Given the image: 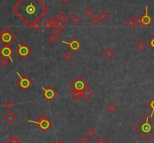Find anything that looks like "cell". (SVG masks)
<instances>
[{
	"label": "cell",
	"mask_w": 154,
	"mask_h": 143,
	"mask_svg": "<svg viewBox=\"0 0 154 143\" xmlns=\"http://www.w3.org/2000/svg\"><path fill=\"white\" fill-rule=\"evenodd\" d=\"M12 10L27 26L32 28L48 12L49 8L41 0H20Z\"/></svg>",
	"instance_id": "obj_1"
},
{
	"label": "cell",
	"mask_w": 154,
	"mask_h": 143,
	"mask_svg": "<svg viewBox=\"0 0 154 143\" xmlns=\"http://www.w3.org/2000/svg\"><path fill=\"white\" fill-rule=\"evenodd\" d=\"M133 129L145 142H148L154 136V120L147 114L144 115Z\"/></svg>",
	"instance_id": "obj_2"
},
{
	"label": "cell",
	"mask_w": 154,
	"mask_h": 143,
	"mask_svg": "<svg viewBox=\"0 0 154 143\" xmlns=\"http://www.w3.org/2000/svg\"><path fill=\"white\" fill-rule=\"evenodd\" d=\"M17 40L15 33L9 28H5L0 32V44L4 46H10Z\"/></svg>",
	"instance_id": "obj_3"
},
{
	"label": "cell",
	"mask_w": 154,
	"mask_h": 143,
	"mask_svg": "<svg viewBox=\"0 0 154 143\" xmlns=\"http://www.w3.org/2000/svg\"><path fill=\"white\" fill-rule=\"evenodd\" d=\"M28 122L36 124V125H38V128H40L44 133L47 132L48 130L50 129V128H51L52 126L51 121L49 120V118H47L43 112H41V113L37 117L36 121L28 120Z\"/></svg>",
	"instance_id": "obj_4"
},
{
	"label": "cell",
	"mask_w": 154,
	"mask_h": 143,
	"mask_svg": "<svg viewBox=\"0 0 154 143\" xmlns=\"http://www.w3.org/2000/svg\"><path fill=\"white\" fill-rule=\"evenodd\" d=\"M90 84L86 82L85 79L81 76H77L74 81L69 84V87L72 89V91H76V92H84V90L87 87H89Z\"/></svg>",
	"instance_id": "obj_5"
},
{
	"label": "cell",
	"mask_w": 154,
	"mask_h": 143,
	"mask_svg": "<svg viewBox=\"0 0 154 143\" xmlns=\"http://www.w3.org/2000/svg\"><path fill=\"white\" fill-rule=\"evenodd\" d=\"M15 53L23 60H26L33 53V50L26 43H21L16 48Z\"/></svg>",
	"instance_id": "obj_6"
},
{
	"label": "cell",
	"mask_w": 154,
	"mask_h": 143,
	"mask_svg": "<svg viewBox=\"0 0 154 143\" xmlns=\"http://www.w3.org/2000/svg\"><path fill=\"white\" fill-rule=\"evenodd\" d=\"M16 74L19 76V78H20V80L17 82V86H18L22 90L27 91V89H30V88L31 87L32 85H33V82H32L31 79H30L28 76H22L19 71L16 72Z\"/></svg>",
	"instance_id": "obj_7"
},
{
	"label": "cell",
	"mask_w": 154,
	"mask_h": 143,
	"mask_svg": "<svg viewBox=\"0 0 154 143\" xmlns=\"http://www.w3.org/2000/svg\"><path fill=\"white\" fill-rule=\"evenodd\" d=\"M41 89L43 90V92H42L41 93V96H43V98H44L46 100L48 101V102L52 101L56 96H57V93L55 92V90L52 87H41Z\"/></svg>",
	"instance_id": "obj_8"
},
{
	"label": "cell",
	"mask_w": 154,
	"mask_h": 143,
	"mask_svg": "<svg viewBox=\"0 0 154 143\" xmlns=\"http://www.w3.org/2000/svg\"><path fill=\"white\" fill-rule=\"evenodd\" d=\"M60 42L62 43V44L69 45L70 50L73 52L78 51L81 47V42L78 40H77V39H73L71 42H67V41H65V40H60Z\"/></svg>",
	"instance_id": "obj_9"
},
{
	"label": "cell",
	"mask_w": 154,
	"mask_h": 143,
	"mask_svg": "<svg viewBox=\"0 0 154 143\" xmlns=\"http://www.w3.org/2000/svg\"><path fill=\"white\" fill-rule=\"evenodd\" d=\"M3 120L5 121V123L8 125H12L15 123V121L17 120V116L12 112L11 111H8L6 114L3 116Z\"/></svg>",
	"instance_id": "obj_10"
},
{
	"label": "cell",
	"mask_w": 154,
	"mask_h": 143,
	"mask_svg": "<svg viewBox=\"0 0 154 143\" xmlns=\"http://www.w3.org/2000/svg\"><path fill=\"white\" fill-rule=\"evenodd\" d=\"M12 54H13V50L10 47V46H4L1 50H0V55L2 56V57H5L9 59V60L11 61V62L14 63V61L12 59Z\"/></svg>",
	"instance_id": "obj_11"
},
{
	"label": "cell",
	"mask_w": 154,
	"mask_h": 143,
	"mask_svg": "<svg viewBox=\"0 0 154 143\" xmlns=\"http://www.w3.org/2000/svg\"><path fill=\"white\" fill-rule=\"evenodd\" d=\"M152 17L148 14V6H146V8H145V14L142 15V24L144 26H147L150 25L151 23H152Z\"/></svg>",
	"instance_id": "obj_12"
},
{
	"label": "cell",
	"mask_w": 154,
	"mask_h": 143,
	"mask_svg": "<svg viewBox=\"0 0 154 143\" xmlns=\"http://www.w3.org/2000/svg\"><path fill=\"white\" fill-rule=\"evenodd\" d=\"M101 55H102V56L106 59V60L111 61L114 56V52L113 51L112 49L108 47V48H106L105 50L102 52Z\"/></svg>",
	"instance_id": "obj_13"
},
{
	"label": "cell",
	"mask_w": 154,
	"mask_h": 143,
	"mask_svg": "<svg viewBox=\"0 0 154 143\" xmlns=\"http://www.w3.org/2000/svg\"><path fill=\"white\" fill-rule=\"evenodd\" d=\"M94 94H95V93H94L93 91L89 86V87H87V89L84 90V93H83L82 98H84L85 100L88 101V100H90V99H92L93 97L94 96Z\"/></svg>",
	"instance_id": "obj_14"
},
{
	"label": "cell",
	"mask_w": 154,
	"mask_h": 143,
	"mask_svg": "<svg viewBox=\"0 0 154 143\" xmlns=\"http://www.w3.org/2000/svg\"><path fill=\"white\" fill-rule=\"evenodd\" d=\"M69 20H70V22L72 23H73L75 26H78L81 24L82 19H81V17H80L78 14H74L71 16Z\"/></svg>",
	"instance_id": "obj_15"
},
{
	"label": "cell",
	"mask_w": 154,
	"mask_h": 143,
	"mask_svg": "<svg viewBox=\"0 0 154 143\" xmlns=\"http://www.w3.org/2000/svg\"><path fill=\"white\" fill-rule=\"evenodd\" d=\"M125 26L129 29L134 28V27L136 26L135 20L134 17H129V18H127V20L125 21Z\"/></svg>",
	"instance_id": "obj_16"
},
{
	"label": "cell",
	"mask_w": 154,
	"mask_h": 143,
	"mask_svg": "<svg viewBox=\"0 0 154 143\" xmlns=\"http://www.w3.org/2000/svg\"><path fill=\"white\" fill-rule=\"evenodd\" d=\"M97 17H98V19H99L100 22H106L107 20L109 19V14H107V12H106L105 11H104V10H102V11H100L99 13H98V16Z\"/></svg>",
	"instance_id": "obj_17"
},
{
	"label": "cell",
	"mask_w": 154,
	"mask_h": 143,
	"mask_svg": "<svg viewBox=\"0 0 154 143\" xmlns=\"http://www.w3.org/2000/svg\"><path fill=\"white\" fill-rule=\"evenodd\" d=\"M97 132L95 129H94L93 127H90L86 131V135L90 139H94L95 136H96Z\"/></svg>",
	"instance_id": "obj_18"
},
{
	"label": "cell",
	"mask_w": 154,
	"mask_h": 143,
	"mask_svg": "<svg viewBox=\"0 0 154 143\" xmlns=\"http://www.w3.org/2000/svg\"><path fill=\"white\" fill-rule=\"evenodd\" d=\"M62 57L65 62H70L72 60V59H73V55L69 51H66L62 53Z\"/></svg>",
	"instance_id": "obj_19"
},
{
	"label": "cell",
	"mask_w": 154,
	"mask_h": 143,
	"mask_svg": "<svg viewBox=\"0 0 154 143\" xmlns=\"http://www.w3.org/2000/svg\"><path fill=\"white\" fill-rule=\"evenodd\" d=\"M107 110L109 113H114L117 110V106L114 102H110L107 106Z\"/></svg>",
	"instance_id": "obj_20"
},
{
	"label": "cell",
	"mask_w": 154,
	"mask_h": 143,
	"mask_svg": "<svg viewBox=\"0 0 154 143\" xmlns=\"http://www.w3.org/2000/svg\"><path fill=\"white\" fill-rule=\"evenodd\" d=\"M135 47L138 51L142 52L144 50V49L147 47V44L144 41V40H140L137 42V44H135Z\"/></svg>",
	"instance_id": "obj_21"
},
{
	"label": "cell",
	"mask_w": 154,
	"mask_h": 143,
	"mask_svg": "<svg viewBox=\"0 0 154 143\" xmlns=\"http://www.w3.org/2000/svg\"><path fill=\"white\" fill-rule=\"evenodd\" d=\"M42 26H43L44 28L46 29H52L53 27H54V26L52 23L51 20H50V18L46 19V20L43 22V23H42Z\"/></svg>",
	"instance_id": "obj_22"
},
{
	"label": "cell",
	"mask_w": 154,
	"mask_h": 143,
	"mask_svg": "<svg viewBox=\"0 0 154 143\" xmlns=\"http://www.w3.org/2000/svg\"><path fill=\"white\" fill-rule=\"evenodd\" d=\"M83 93L84 92H76V91H72V93L70 94L71 98H73L74 100H78L83 97Z\"/></svg>",
	"instance_id": "obj_23"
},
{
	"label": "cell",
	"mask_w": 154,
	"mask_h": 143,
	"mask_svg": "<svg viewBox=\"0 0 154 143\" xmlns=\"http://www.w3.org/2000/svg\"><path fill=\"white\" fill-rule=\"evenodd\" d=\"M66 21H62V20H59V19L56 18V21H55L54 23V26L55 27H58V28L60 29H63L64 27L66 26Z\"/></svg>",
	"instance_id": "obj_24"
},
{
	"label": "cell",
	"mask_w": 154,
	"mask_h": 143,
	"mask_svg": "<svg viewBox=\"0 0 154 143\" xmlns=\"http://www.w3.org/2000/svg\"><path fill=\"white\" fill-rule=\"evenodd\" d=\"M84 14H85L86 17H89V18H91V17H93V16L94 14V11L93 10L92 8H90V7H88V8H86L85 10H84Z\"/></svg>",
	"instance_id": "obj_25"
},
{
	"label": "cell",
	"mask_w": 154,
	"mask_h": 143,
	"mask_svg": "<svg viewBox=\"0 0 154 143\" xmlns=\"http://www.w3.org/2000/svg\"><path fill=\"white\" fill-rule=\"evenodd\" d=\"M9 64H10V60L9 59H8V58L2 57V59H0V65L2 66V67H8Z\"/></svg>",
	"instance_id": "obj_26"
},
{
	"label": "cell",
	"mask_w": 154,
	"mask_h": 143,
	"mask_svg": "<svg viewBox=\"0 0 154 143\" xmlns=\"http://www.w3.org/2000/svg\"><path fill=\"white\" fill-rule=\"evenodd\" d=\"M62 32H63V30H62V29H60V28H58V27H53V28L51 29V32L52 34H55V35L58 36L59 37V35H61V34H62Z\"/></svg>",
	"instance_id": "obj_27"
},
{
	"label": "cell",
	"mask_w": 154,
	"mask_h": 143,
	"mask_svg": "<svg viewBox=\"0 0 154 143\" xmlns=\"http://www.w3.org/2000/svg\"><path fill=\"white\" fill-rule=\"evenodd\" d=\"M4 107H5L8 111H11V109L14 107V103H13L11 100H7L6 102H5V104H4Z\"/></svg>",
	"instance_id": "obj_28"
},
{
	"label": "cell",
	"mask_w": 154,
	"mask_h": 143,
	"mask_svg": "<svg viewBox=\"0 0 154 143\" xmlns=\"http://www.w3.org/2000/svg\"><path fill=\"white\" fill-rule=\"evenodd\" d=\"M136 23V26L138 27H142L143 26V24H142V15L141 14H138L136 16V17L135 18Z\"/></svg>",
	"instance_id": "obj_29"
},
{
	"label": "cell",
	"mask_w": 154,
	"mask_h": 143,
	"mask_svg": "<svg viewBox=\"0 0 154 143\" xmlns=\"http://www.w3.org/2000/svg\"><path fill=\"white\" fill-rule=\"evenodd\" d=\"M47 39H48V41L50 43V44H56V41H57L58 36L55 35V34H51L50 35L48 36V38Z\"/></svg>",
	"instance_id": "obj_30"
},
{
	"label": "cell",
	"mask_w": 154,
	"mask_h": 143,
	"mask_svg": "<svg viewBox=\"0 0 154 143\" xmlns=\"http://www.w3.org/2000/svg\"><path fill=\"white\" fill-rule=\"evenodd\" d=\"M90 24L92 26H98V24H99L100 20H99V19H98V17H93L90 20Z\"/></svg>",
	"instance_id": "obj_31"
},
{
	"label": "cell",
	"mask_w": 154,
	"mask_h": 143,
	"mask_svg": "<svg viewBox=\"0 0 154 143\" xmlns=\"http://www.w3.org/2000/svg\"><path fill=\"white\" fill-rule=\"evenodd\" d=\"M148 106H149L150 109H151V114L150 116L151 118H153V115H154V98L148 103Z\"/></svg>",
	"instance_id": "obj_32"
},
{
	"label": "cell",
	"mask_w": 154,
	"mask_h": 143,
	"mask_svg": "<svg viewBox=\"0 0 154 143\" xmlns=\"http://www.w3.org/2000/svg\"><path fill=\"white\" fill-rule=\"evenodd\" d=\"M5 143H20V139L16 136H11L9 138V139Z\"/></svg>",
	"instance_id": "obj_33"
},
{
	"label": "cell",
	"mask_w": 154,
	"mask_h": 143,
	"mask_svg": "<svg viewBox=\"0 0 154 143\" xmlns=\"http://www.w3.org/2000/svg\"><path fill=\"white\" fill-rule=\"evenodd\" d=\"M56 18L59 19V20H62V21H66V20L68 19V17L66 15H65L64 13H59V14H57V16H56Z\"/></svg>",
	"instance_id": "obj_34"
},
{
	"label": "cell",
	"mask_w": 154,
	"mask_h": 143,
	"mask_svg": "<svg viewBox=\"0 0 154 143\" xmlns=\"http://www.w3.org/2000/svg\"><path fill=\"white\" fill-rule=\"evenodd\" d=\"M41 27V23L40 22H37L33 27H32V28H33V29L34 30L35 32H38L39 29H40Z\"/></svg>",
	"instance_id": "obj_35"
},
{
	"label": "cell",
	"mask_w": 154,
	"mask_h": 143,
	"mask_svg": "<svg viewBox=\"0 0 154 143\" xmlns=\"http://www.w3.org/2000/svg\"><path fill=\"white\" fill-rule=\"evenodd\" d=\"M96 143H107V140L104 138L103 136H100L96 140Z\"/></svg>",
	"instance_id": "obj_36"
},
{
	"label": "cell",
	"mask_w": 154,
	"mask_h": 143,
	"mask_svg": "<svg viewBox=\"0 0 154 143\" xmlns=\"http://www.w3.org/2000/svg\"><path fill=\"white\" fill-rule=\"evenodd\" d=\"M77 143H89V141H88L85 137L82 136L79 139V140L77 142Z\"/></svg>",
	"instance_id": "obj_37"
},
{
	"label": "cell",
	"mask_w": 154,
	"mask_h": 143,
	"mask_svg": "<svg viewBox=\"0 0 154 143\" xmlns=\"http://www.w3.org/2000/svg\"><path fill=\"white\" fill-rule=\"evenodd\" d=\"M148 44L152 47L153 49L154 50V37H153L150 40H149V42H148Z\"/></svg>",
	"instance_id": "obj_38"
},
{
	"label": "cell",
	"mask_w": 154,
	"mask_h": 143,
	"mask_svg": "<svg viewBox=\"0 0 154 143\" xmlns=\"http://www.w3.org/2000/svg\"><path fill=\"white\" fill-rule=\"evenodd\" d=\"M61 2H62V3H64V4H67V3H69V2H70L71 0H60Z\"/></svg>",
	"instance_id": "obj_39"
},
{
	"label": "cell",
	"mask_w": 154,
	"mask_h": 143,
	"mask_svg": "<svg viewBox=\"0 0 154 143\" xmlns=\"http://www.w3.org/2000/svg\"><path fill=\"white\" fill-rule=\"evenodd\" d=\"M54 143H65V142L62 141V139H57L56 142H55Z\"/></svg>",
	"instance_id": "obj_40"
}]
</instances>
